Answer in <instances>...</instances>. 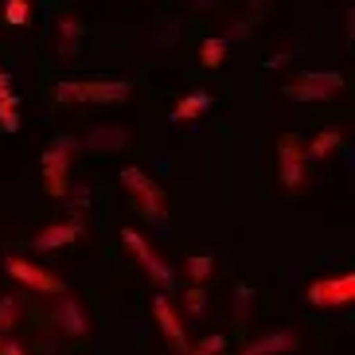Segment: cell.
<instances>
[{
	"instance_id": "obj_1",
	"label": "cell",
	"mask_w": 355,
	"mask_h": 355,
	"mask_svg": "<svg viewBox=\"0 0 355 355\" xmlns=\"http://www.w3.org/2000/svg\"><path fill=\"white\" fill-rule=\"evenodd\" d=\"M133 94L129 83H59L55 86V102L74 105V102H90V105H114V102H125Z\"/></svg>"
},
{
	"instance_id": "obj_2",
	"label": "cell",
	"mask_w": 355,
	"mask_h": 355,
	"mask_svg": "<svg viewBox=\"0 0 355 355\" xmlns=\"http://www.w3.org/2000/svg\"><path fill=\"white\" fill-rule=\"evenodd\" d=\"M71 153H74V137L59 133L43 153V191L47 196H67V168H71Z\"/></svg>"
},
{
	"instance_id": "obj_3",
	"label": "cell",
	"mask_w": 355,
	"mask_h": 355,
	"mask_svg": "<svg viewBox=\"0 0 355 355\" xmlns=\"http://www.w3.org/2000/svg\"><path fill=\"white\" fill-rule=\"evenodd\" d=\"M277 180H282L289 191L309 184V160H304L301 133H285L282 141H277Z\"/></svg>"
},
{
	"instance_id": "obj_4",
	"label": "cell",
	"mask_w": 355,
	"mask_h": 355,
	"mask_svg": "<svg viewBox=\"0 0 355 355\" xmlns=\"http://www.w3.org/2000/svg\"><path fill=\"white\" fill-rule=\"evenodd\" d=\"M344 90V74L340 71H304L301 78H293L285 86V94L293 102H328Z\"/></svg>"
},
{
	"instance_id": "obj_5",
	"label": "cell",
	"mask_w": 355,
	"mask_h": 355,
	"mask_svg": "<svg viewBox=\"0 0 355 355\" xmlns=\"http://www.w3.org/2000/svg\"><path fill=\"white\" fill-rule=\"evenodd\" d=\"M121 188L137 196V203H141V215H145V219H153V223H164L168 219L164 191H160L157 184L141 172V168H121Z\"/></svg>"
},
{
	"instance_id": "obj_6",
	"label": "cell",
	"mask_w": 355,
	"mask_h": 355,
	"mask_svg": "<svg viewBox=\"0 0 355 355\" xmlns=\"http://www.w3.org/2000/svg\"><path fill=\"white\" fill-rule=\"evenodd\" d=\"M304 301L316 309H344L355 301V273H340V277H316L304 289Z\"/></svg>"
},
{
	"instance_id": "obj_7",
	"label": "cell",
	"mask_w": 355,
	"mask_h": 355,
	"mask_svg": "<svg viewBox=\"0 0 355 355\" xmlns=\"http://www.w3.org/2000/svg\"><path fill=\"white\" fill-rule=\"evenodd\" d=\"M4 270H8L12 282L28 285L32 293H51V297H63V293H67V285H63V277H59V273L43 270V266H32L28 258H16V254H12V258L4 261Z\"/></svg>"
},
{
	"instance_id": "obj_8",
	"label": "cell",
	"mask_w": 355,
	"mask_h": 355,
	"mask_svg": "<svg viewBox=\"0 0 355 355\" xmlns=\"http://www.w3.org/2000/svg\"><path fill=\"white\" fill-rule=\"evenodd\" d=\"M121 239H125V246L137 254V261H141V266H145V273H148V282L157 285L160 293L176 289V273H172V266H168L164 258H157V254H153V246H148L137 230H121Z\"/></svg>"
},
{
	"instance_id": "obj_9",
	"label": "cell",
	"mask_w": 355,
	"mask_h": 355,
	"mask_svg": "<svg viewBox=\"0 0 355 355\" xmlns=\"http://www.w3.org/2000/svg\"><path fill=\"white\" fill-rule=\"evenodd\" d=\"M78 234H83V211H74L71 223H55V227L40 230V234H35V242H32V250H35V254L59 250V246H71Z\"/></svg>"
},
{
	"instance_id": "obj_10",
	"label": "cell",
	"mask_w": 355,
	"mask_h": 355,
	"mask_svg": "<svg viewBox=\"0 0 355 355\" xmlns=\"http://www.w3.org/2000/svg\"><path fill=\"white\" fill-rule=\"evenodd\" d=\"M153 316H157L160 332L168 336V344L176 347V352H188V332H184V320H180V313L172 309V301H168V297H153Z\"/></svg>"
},
{
	"instance_id": "obj_11",
	"label": "cell",
	"mask_w": 355,
	"mask_h": 355,
	"mask_svg": "<svg viewBox=\"0 0 355 355\" xmlns=\"http://www.w3.org/2000/svg\"><path fill=\"white\" fill-rule=\"evenodd\" d=\"M297 347H301L297 332L282 328V332H270V336H258V340H250V344L242 347L239 355H285V352H297Z\"/></svg>"
},
{
	"instance_id": "obj_12",
	"label": "cell",
	"mask_w": 355,
	"mask_h": 355,
	"mask_svg": "<svg viewBox=\"0 0 355 355\" xmlns=\"http://www.w3.org/2000/svg\"><path fill=\"white\" fill-rule=\"evenodd\" d=\"M55 324H59V332H67L71 340H83V336L90 332V320H86L83 304L71 301V297L59 301V309H55Z\"/></svg>"
},
{
	"instance_id": "obj_13",
	"label": "cell",
	"mask_w": 355,
	"mask_h": 355,
	"mask_svg": "<svg viewBox=\"0 0 355 355\" xmlns=\"http://www.w3.org/2000/svg\"><path fill=\"white\" fill-rule=\"evenodd\" d=\"M125 141H129V133L121 125H94L86 133V148H90V153H114V148H121Z\"/></svg>"
},
{
	"instance_id": "obj_14",
	"label": "cell",
	"mask_w": 355,
	"mask_h": 355,
	"mask_svg": "<svg viewBox=\"0 0 355 355\" xmlns=\"http://www.w3.org/2000/svg\"><path fill=\"white\" fill-rule=\"evenodd\" d=\"M83 40H86V28L78 20H63V24H59V55H63L67 63H74V59H78Z\"/></svg>"
},
{
	"instance_id": "obj_15",
	"label": "cell",
	"mask_w": 355,
	"mask_h": 355,
	"mask_svg": "<svg viewBox=\"0 0 355 355\" xmlns=\"http://www.w3.org/2000/svg\"><path fill=\"white\" fill-rule=\"evenodd\" d=\"M207 110H211V94L196 90V94H188V98H180V102H176V110H172V121H176V125H184V121H196V117L207 114Z\"/></svg>"
},
{
	"instance_id": "obj_16",
	"label": "cell",
	"mask_w": 355,
	"mask_h": 355,
	"mask_svg": "<svg viewBox=\"0 0 355 355\" xmlns=\"http://www.w3.org/2000/svg\"><path fill=\"white\" fill-rule=\"evenodd\" d=\"M340 145H344V133H340V129H324V133H316L313 141H309L304 160H320V157H328V153H336Z\"/></svg>"
},
{
	"instance_id": "obj_17",
	"label": "cell",
	"mask_w": 355,
	"mask_h": 355,
	"mask_svg": "<svg viewBox=\"0 0 355 355\" xmlns=\"http://www.w3.org/2000/svg\"><path fill=\"white\" fill-rule=\"evenodd\" d=\"M184 270H188V277L196 285H203L211 273H215V258H211V254H196V258H188V266H184Z\"/></svg>"
},
{
	"instance_id": "obj_18",
	"label": "cell",
	"mask_w": 355,
	"mask_h": 355,
	"mask_svg": "<svg viewBox=\"0 0 355 355\" xmlns=\"http://www.w3.org/2000/svg\"><path fill=\"white\" fill-rule=\"evenodd\" d=\"M223 59H227V40H203V47H199V63L203 67H219Z\"/></svg>"
},
{
	"instance_id": "obj_19",
	"label": "cell",
	"mask_w": 355,
	"mask_h": 355,
	"mask_svg": "<svg viewBox=\"0 0 355 355\" xmlns=\"http://www.w3.org/2000/svg\"><path fill=\"white\" fill-rule=\"evenodd\" d=\"M4 20H8L12 28H24V24L32 20V4H28V0H8V4H4Z\"/></svg>"
},
{
	"instance_id": "obj_20",
	"label": "cell",
	"mask_w": 355,
	"mask_h": 355,
	"mask_svg": "<svg viewBox=\"0 0 355 355\" xmlns=\"http://www.w3.org/2000/svg\"><path fill=\"white\" fill-rule=\"evenodd\" d=\"M16 102H20L16 94H8L4 102H0V129H4V133H16V129H20V114H16Z\"/></svg>"
},
{
	"instance_id": "obj_21",
	"label": "cell",
	"mask_w": 355,
	"mask_h": 355,
	"mask_svg": "<svg viewBox=\"0 0 355 355\" xmlns=\"http://www.w3.org/2000/svg\"><path fill=\"white\" fill-rule=\"evenodd\" d=\"M16 316H20V301L16 297H4L0 301V336H8L16 328Z\"/></svg>"
},
{
	"instance_id": "obj_22",
	"label": "cell",
	"mask_w": 355,
	"mask_h": 355,
	"mask_svg": "<svg viewBox=\"0 0 355 355\" xmlns=\"http://www.w3.org/2000/svg\"><path fill=\"white\" fill-rule=\"evenodd\" d=\"M223 347H227V336H203L199 344H188L184 355H219Z\"/></svg>"
},
{
	"instance_id": "obj_23",
	"label": "cell",
	"mask_w": 355,
	"mask_h": 355,
	"mask_svg": "<svg viewBox=\"0 0 355 355\" xmlns=\"http://www.w3.org/2000/svg\"><path fill=\"white\" fill-rule=\"evenodd\" d=\"M203 309H207V293L199 289H188V313H203Z\"/></svg>"
},
{
	"instance_id": "obj_24",
	"label": "cell",
	"mask_w": 355,
	"mask_h": 355,
	"mask_svg": "<svg viewBox=\"0 0 355 355\" xmlns=\"http://www.w3.org/2000/svg\"><path fill=\"white\" fill-rule=\"evenodd\" d=\"M234 293H239V316H246V309H250V297H254V293L246 289V285H239Z\"/></svg>"
},
{
	"instance_id": "obj_25",
	"label": "cell",
	"mask_w": 355,
	"mask_h": 355,
	"mask_svg": "<svg viewBox=\"0 0 355 355\" xmlns=\"http://www.w3.org/2000/svg\"><path fill=\"white\" fill-rule=\"evenodd\" d=\"M8 94H12V78H8L4 71H0V102H4Z\"/></svg>"
},
{
	"instance_id": "obj_26",
	"label": "cell",
	"mask_w": 355,
	"mask_h": 355,
	"mask_svg": "<svg viewBox=\"0 0 355 355\" xmlns=\"http://www.w3.org/2000/svg\"><path fill=\"white\" fill-rule=\"evenodd\" d=\"M0 355H24L20 344H0Z\"/></svg>"
},
{
	"instance_id": "obj_27",
	"label": "cell",
	"mask_w": 355,
	"mask_h": 355,
	"mask_svg": "<svg viewBox=\"0 0 355 355\" xmlns=\"http://www.w3.org/2000/svg\"><path fill=\"white\" fill-rule=\"evenodd\" d=\"M0 344H4V340H0Z\"/></svg>"
}]
</instances>
